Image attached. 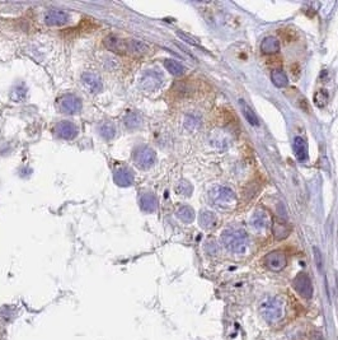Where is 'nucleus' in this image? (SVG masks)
I'll list each match as a JSON object with an SVG mask.
<instances>
[{
  "mask_svg": "<svg viewBox=\"0 0 338 340\" xmlns=\"http://www.w3.org/2000/svg\"><path fill=\"white\" fill-rule=\"evenodd\" d=\"M262 315L268 321H277L282 316V303L276 298L267 301L262 306Z\"/></svg>",
  "mask_w": 338,
  "mask_h": 340,
  "instance_id": "obj_5",
  "label": "nucleus"
},
{
  "mask_svg": "<svg viewBox=\"0 0 338 340\" xmlns=\"http://www.w3.org/2000/svg\"><path fill=\"white\" fill-rule=\"evenodd\" d=\"M104 46L116 54H128V40H122L116 36H108L104 38Z\"/></svg>",
  "mask_w": 338,
  "mask_h": 340,
  "instance_id": "obj_9",
  "label": "nucleus"
},
{
  "mask_svg": "<svg viewBox=\"0 0 338 340\" xmlns=\"http://www.w3.org/2000/svg\"><path fill=\"white\" fill-rule=\"evenodd\" d=\"M329 95L328 92L324 91V89H321L314 95V103L318 106V107H324L327 102H328Z\"/></svg>",
  "mask_w": 338,
  "mask_h": 340,
  "instance_id": "obj_25",
  "label": "nucleus"
},
{
  "mask_svg": "<svg viewBox=\"0 0 338 340\" xmlns=\"http://www.w3.org/2000/svg\"><path fill=\"white\" fill-rule=\"evenodd\" d=\"M294 153L299 161H305L308 157V147L302 136H296L294 139Z\"/></svg>",
  "mask_w": 338,
  "mask_h": 340,
  "instance_id": "obj_17",
  "label": "nucleus"
},
{
  "mask_svg": "<svg viewBox=\"0 0 338 340\" xmlns=\"http://www.w3.org/2000/svg\"><path fill=\"white\" fill-rule=\"evenodd\" d=\"M223 245L233 254H243L248 247V235L244 229L228 228L221 235Z\"/></svg>",
  "mask_w": 338,
  "mask_h": 340,
  "instance_id": "obj_1",
  "label": "nucleus"
},
{
  "mask_svg": "<svg viewBox=\"0 0 338 340\" xmlns=\"http://www.w3.org/2000/svg\"><path fill=\"white\" fill-rule=\"evenodd\" d=\"M271 81L274 85L277 88H284L288 87L289 85V78L286 75L284 70L281 69H276L271 73Z\"/></svg>",
  "mask_w": 338,
  "mask_h": 340,
  "instance_id": "obj_19",
  "label": "nucleus"
},
{
  "mask_svg": "<svg viewBox=\"0 0 338 340\" xmlns=\"http://www.w3.org/2000/svg\"><path fill=\"white\" fill-rule=\"evenodd\" d=\"M210 200L214 205L223 209H231L237 205V195L228 186H215L210 191Z\"/></svg>",
  "mask_w": 338,
  "mask_h": 340,
  "instance_id": "obj_2",
  "label": "nucleus"
},
{
  "mask_svg": "<svg viewBox=\"0 0 338 340\" xmlns=\"http://www.w3.org/2000/svg\"><path fill=\"white\" fill-rule=\"evenodd\" d=\"M101 134L106 139H111L114 135V126L112 124H104L101 129Z\"/></svg>",
  "mask_w": 338,
  "mask_h": 340,
  "instance_id": "obj_29",
  "label": "nucleus"
},
{
  "mask_svg": "<svg viewBox=\"0 0 338 340\" xmlns=\"http://www.w3.org/2000/svg\"><path fill=\"white\" fill-rule=\"evenodd\" d=\"M164 67L165 69H167L171 74L176 75V77H179V75H182L184 73V67L182 64H179L178 61L176 60H172V59H167V60H164Z\"/></svg>",
  "mask_w": 338,
  "mask_h": 340,
  "instance_id": "obj_23",
  "label": "nucleus"
},
{
  "mask_svg": "<svg viewBox=\"0 0 338 340\" xmlns=\"http://www.w3.org/2000/svg\"><path fill=\"white\" fill-rule=\"evenodd\" d=\"M265 264L272 272H281L288 265V257L282 251H272L266 256Z\"/></svg>",
  "mask_w": 338,
  "mask_h": 340,
  "instance_id": "obj_7",
  "label": "nucleus"
},
{
  "mask_svg": "<svg viewBox=\"0 0 338 340\" xmlns=\"http://www.w3.org/2000/svg\"><path fill=\"white\" fill-rule=\"evenodd\" d=\"M311 340H323V338H322L321 333H314L311 335Z\"/></svg>",
  "mask_w": 338,
  "mask_h": 340,
  "instance_id": "obj_31",
  "label": "nucleus"
},
{
  "mask_svg": "<svg viewBox=\"0 0 338 340\" xmlns=\"http://www.w3.org/2000/svg\"><path fill=\"white\" fill-rule=\"evenodd\" d=\"M314 254H315V261H317V265L319 268H322V256H321V251H319L317 247L314 249Z\"/></svg>",
  "mask_w": 338,
  "mask_h": 340,
  "instance_id": "obj_30",
  "label": "nucleus"
},
{
  "mask_svg": "<svg viewBox=\"0 0 338 340\" xmlns=\"http://www.w3.org/2000/svg\"><path fill=\"white\" fill-rule=\"evenodd\" d=\"M177 34H178V37H181L184 42L193 45V46H200V41H198V38L193 37V36H191V34H184V32H181V31H178Z\"/></svg>",
  "mask_w": 338,
  "mask_h": 340,
  "instance_id": "obj_28",
  "label": "nucleus"
},
{
  "mask_svg": "<svg viewBox=\"0 0 338 340\" xmlns=\"http://www.w3.org/2000/svg\"><path fill=\"white\" fill-rule=\"evenodd\" d=\"M272 232H274V238L277 239V241H281V239L288 238L289 235L291 233V227H289L286 223L277 219L272 224Z\"/></svg>",
  "mask_w": 338,
  "mask_h": 340,
  "instance_id": "obj_12",
  "label": "nucleus"
},
{
  "mask_svg": "<svg viewBox=\"0 0 338 340\" xmlns=\"http://www.w3.org/2000/svg\"><path fill=\"white\" fill-rule=\"evenodd\" d=\"M83 82L84 85H87L88 89L93 92V93H98L102 89L101 79L98 78V75L93 74V73H85V74H83Z\"/></svg>",
  "mask_w": 338,
  "mask_h": 340,
  "instance_id": "obj_16",
  "label": "nucleus"
},
{
  "mask_svg": "<svg viewBox=\"0 0 338 340\" xmlns=\"http://www.w3.org/2000/svg\"><path fill=\"white\" fill-rule=\"evenodd\" d=\"M125 122H126V125H128V128L132 129V128H137V126L141 124V120L140 118H139V115L129 114L126 120H125Z\"/></svg>",
  "mask_w": 338,
  "mask_h": 340,
  "instance_id": "obj_27",
  "label": "nucleus"
},
{
  "mask_svg": "<svg viewBox=\"0 0 338 340\" xmlns=\"http://www.w3.org/2000/svg\"><path fill=\"white\" fill-rule=\"evenodd\" d=\"M163 85V78L161 75L154 70L146 71L140 79V85L143 89L147 92H154L161 88Z\"/></svg>",
  "mask_w": 338,
  "mask_h": 340,
  "instance_id": "obj_6",
  "label": "nucleus"
},
{
  "mask_svg": "<svg viewBox=\"0 0 338 340\" xmlns=\"http://www.w3.org/2000/svg\"><path fill=\"white\" fill-rule=\"evenodd\" d=\"M150 48L140 40H128V54L131 55H146Z\"/></svg>",
  "mask_w": 338,
  "mask_h": 340,
  "instance_id": "obj_14",
  "label": "nucleus"
},
{
  "mask_svg": "<svg viewBox=\"0 0 338 340\" xmlns=\"http://www.w3.org/2000/svg\"><path fill=\"white\" fill-rule=\"evenodd\" d=\"M200 224L206 229L214 228L218 224V219H216V216L214 213L202 212L201 216H200Z\"/></svg>",
  "mask_w": 338,
  "mask_h": 340,
  "instance_id": "obj_22",
  "label": "nucleus"
},
{
  "mask_svg": "<svg viewBox=\"0 0 338 340\" xmlns=\"http://www.w3.org/2000/svg\"><path fill=\"white\" fill-rule=\"evenodd\" d=\"M59 107L64 114H78L81 110V101L77 96L64 95L59 100Z\"/></svg>",
  "mask_w": 338,
  "mask_h": 340,
  "instance_id": "obj_8",
  "label": "nucleus"
},
{
  "mask_svg": "<svg viewBox=\"0 0 338 340\" xmlns=\"http://www.w3.org/2000/svg\"><path fill=\"white\" fill-rule=\"evenodd\" d=\"M252 226L255 227L258 231H262V229H266L270 224V217H268V213H266L265 210H256L253 217H252Z\"/></svg>",
  "mask_w": 338,
  "mask_h": 340,
  "instance_id": "obj_13",
  "label": "nucleus"
},
{
  "mask_svg": "<svg viewBox=\"0 0 338 340\" xmlns=\"http://www.w3.org/2000/svg\"><path fill=\"white\" fill-rule=\"evenodd\" d=\"M114 180L117 182L118 185L122 186H128L131 185L134 182V176L129 171L126 167H122V169H118L114 173Z\"/></svg>",
  "mask_w": 338,
  "mask_h": 340,
  "instance_id": "obj_18",
  "label": "nucleus"
},
{
  "mask_svg": "<svg viewBox=\"0 0 338 340\" xmlns=\"http://www.w3.org/2000/svg\"><path fill=\"white\" fill-rule=\"evenodd\" d=\"M292 287L296 290L299 296L305 298V300H310L313 297V284L309 278L308 274L300 273L295 276L294 282H292Z\"/></svg>",
  "mask_w": 338,
  "mask_h": 340,
  "instance_id": "obj_4",
  "label": "nucleus"
},
{
  "mask_svg": "<svg viewBox=\"0 0 338 340\" xmlns=\"http://www.w3.org/2000/svg\"><path fill=\"white\" fill-rule=\"evenodd\" d=\"M192 190L193 189H192L191 184L188 181H184V180L178 182L177 186H176V191H177L179 195H191Z\"/></svg>",
  "mask_w": 338,
  "mask_h": 340,
  "instance_id": "obj_26",
  "label": "nucleus"
},
{
  "mask_svg": "<svg viewBox=\"0 0 338 340\" xmlns=\"http://www.w3.org/2000/svg\"><path fill=\"white\" fill-rule=\"evenodd\" d=\"M177 217L184 223H191L194 219V212L191 206L183 205L177 210Z\"/></svg>",
  "mask_w": 338,
  "mask_h": 340,
  "instance_id": "obj_24",
  "label": "nucleus"
},
{
  "mask_svg": "<svg viewBox=\"0 0 338 340\" xmlns=\"http://www.w3.org/2000/svg\"><path fill=\"white\" fill-rule=\"evenodd\" d=\"M140 206L144 212L151 213L157 209V199L151 194H145L143 198L140 199Z\"/></svg>",
  "mask_w": 338,
  "mask_h": 340,
  "instance_id": "obj_21",
  "label": "nucleus"
},
{
  "mask_svg": "<svg viewBox=\"0 0 338 340\" xmlns=\"http://www.w3.org/2000/svg\"><path fill=\"white\" fill-rule=\"evenodd\" d=\"M155 152L149 147H139L134 152V161L137 167L140 169H150L151 166L155 163Z\"/></svg>",
  "mask_w": 338,
  "mask_h": 340,
  "instance_id": "obj_3",
  "label": "nucleus"
},
{
  "mask_svg": "<svg viewBox=\"0 0 338 340\" xmlns=\"http://www.w3.org/2000/svg\"><path fill=\"white\" fill-rule=\"evenodd\" d=\"M241 108L243 115H244V118L247 119V121L249 122L252 126H258V125H259V120H258L257 115L252 110L249 104L245 103L244 101H241Z\"/></svg>",
  "mask_w": 338,
  "mask_h": 340,
  "instance_id": "obj_20",
  "label": "nucleus"
},
{
  "mask_svg": "<svg viewBox=\"0 0 338 340\" xmlns=\"http://www.w3.org/2000/svg\"><path fill=\"white\" fill-rule=\"evenodd\" d=\"M261 50L263 54H276L280 50V41L276 37H274V36H267L261 42Z\"/></svg>",
  "mask_w": 338,
  "mask_h": 340,
  "instance_id": "obj_15",
  "label": "nucleus"
},
{
  "mask_svg": "<svg viewBox=\"0 0 338 340\" xmlns=\"http://www.w3.org/2000/svg\"><path fill=\"white\" fill-rule=\"evenodd\" d=\"M70 16L63 10H50L47 12L45 20L48 26H64L69 22Z\"/></svg>",
  "mask_w": 338,
  "mask_h": 340,
  "instance_id": "obj_10",
  "label": "nucleus"
},
{
  "mask_svg": "<svg viewBox=\"0 0 338 340\" xmlns=\"http://www.w3.org/2000/svg\"><path fill=\"white\" fill-rule=\"evenodd\" d=\"M55 133H56L57 136H60L63 139H74L78 134V129L73 122L63 121L56 125Z\"/></svg>",
  "mask_w": 338,
  "mask_h": 340,
  "instance_id": "obj_11",
  "label": "nucleus"
}]
</instances>
